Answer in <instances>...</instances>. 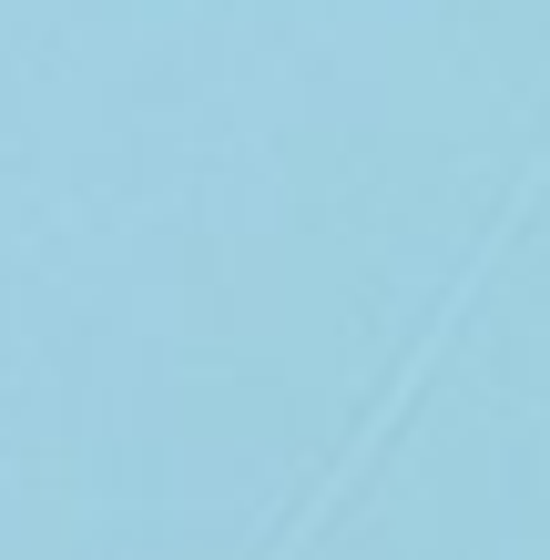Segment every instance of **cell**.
<instances>
[{"instance_id": "6da1fadb", "label": "cell", "mask_w": 550, "mask_h": 560, "mask_svg": "<svg viewBox=\"0 0 550 560\" xmlns=\"http://www.w3.org/2000/svg\"><path fill=\"white\" fill-rule=\"evenodd\" d=\"M540 184H550V122H540V143H530V163H520V184H510V205H500V224H490V245H479L469 266L448 276V295L429 306V326H418V347L398 357V377H387V398H377V408L358 418V439H347V458H337V469L316 479V489H306L296 510H285V530L266 540V560H296V550L316 540V520H327V510L347 500V489H358V469H367V458H377L387 439H398V418H408V398H418V387H429V368H438V347L459 337V316H469V295L490 285V266H500L510 245H520V224H530V205H540Z\"/></svg>"}]
</instances>
